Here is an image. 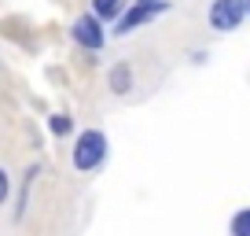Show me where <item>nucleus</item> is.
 Returning <instances> with one entry per match:
<instances>
[{"label":"nucleus","instance_id":"obj_11","mask_svg":"<svg viewBox=\"0 0 250 236\" xmlns=\"http://www.w3.org/2000/svg\"><path fill=\"white\" fill-rule=\"evenodd\" d=\"M247 8H250V0H247Z\"/></svg>","mask_w":250,"mask_h":236},{"label":"nucleus","instance_id":"obj_1","mask_svg":"<svg viewBox=\"0 0 250 236\" xmlns=\"http://www.w3.org/2000/svg\"><path fill=\"white\" fill-rule=\"evenodd\" d=\"M110 155V141L103 129H85V133L74 137V148H70V166L78 173H96Z\"/></svg>","mask_w":250,"mask_h":236},{"label":"nucleus","instance_id":"obj_5","mask_svg":"<svg viewBox=\"0 0 250 236\" xmlns=\"http://www.w3.org/2000/svg\"><path fill=\"white\" fill-rule=\"evenodd\" d=\"M136 89V74L129 63H114L110 67V93L114 96H129Z\"/></svg>","mask_w":250,"mask_h":236},{"label":"nucleus","instance_id":"obj_4","mask_svg":"<svg viewBox=\"0 0 250 236\" xmlns=\"http://www.w3.org/2000/svg\"><path fill=\"white\" fill-rule=\"evenodd\" d=\"M247 19H250L247 0H210V11H206V23L213 33H235Z\"/></svg>","mask_w":250,"mask_h":236},{"label":"nucleus","instance_id":"obj_9","mask_svg":"<svg viewBox=\"0 0 250 236\" xmlns=\"http://www.w3.org/2000/svg\"><path fill=\"white\" fill-rule=\"evenodd\" d=\"M228 236H250V207H239L228 218Z\"/></svg>","mask_w":250,"mask_h":236},{"label":"nucleus","instance_id":"obj_2","mask_svg":"<svg viewBox=\"0 0 250 236\" xmlns=\"http://www.w3.org/2000/svg\"><path fill=\"white\" fill-rule=\"evenodd\" d=\"M107 37H110L107 23H103L92 8L81 11V15L70 23V41L78 48H85V52H103V48H107Z\"/></svg>","mask_w":250,"mask_h":236},{"label":"nucleus","instance_id":"obj_10","mask_svg":"<svg viewBox=\"0 0 250 236\" xmlns=\"http://www.w3.org/2000/svg\"><path fill=\"white\" fill-rule=\"evenodd\" d=\"M8 199H11V173L0 166V207L8 203Z\"/></svg>","mask_w":250,"mask_h":236},{"label":"nucleus","instance_id":"obj_6","mask_svg":"<svg viewBox=\"0 0 250 236\" xmlns=\"http://www.w3.org/2000/svg\"><path fill=\"white\" fill-rule=\"evenodd\" d=\"M129 4H133V0H92V11H96L107 26H114L118 19L129 11Z\"/></svg>","mask_w":250,"mask_h":236},{"label":"nucleus","instance_id":"obj_3","mask_svg":"<svg viewBox=\"0 0 250 236\" xmlns=\"http://www.w3.org/2000/svg\"><path fill=\"white\" fill-rule=\"evenodd\" d=\"M166 11H169V0H133L129 11L114 23V30H110V33H114V37H129V33L144 30L147 23H155L158 15H166Z\"/></svg>","mask_w":250,"mask_h":236},{"label":"nucleus","instance_id":"obj_8","mask_svg":"<svg viewBox=\"0 0 250 236\" xmlns=\"http://www.w3.org/2000/svg\"><path fill=\"white\" fill-rule=\"evenodd\" d=\"M48 133H52L55 141H62V137H74V118L66 115V111H55V115H48Z\"/></svg>","mask_w":250,"mask_h":236},{"label":"nucleus","instance_id":"obj_7","mask_svg":"<svg viewBox=\"0 0 250 236\" xmlns=\"http://www.w3.org/2000/svg\"><path fill=\"white\" fill-rule=\"evenodd\" d=\"M41 173V163H30V170L22 173V189H19V207H15V221L26 218V203H30V189H33V177Z\"/></svg>","mask_w":250,"mask_h":236}]
</instances>
